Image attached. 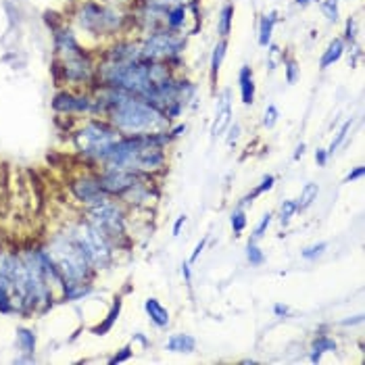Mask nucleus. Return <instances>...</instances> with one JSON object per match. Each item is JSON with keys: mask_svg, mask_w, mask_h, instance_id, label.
Masks as SVG:
<instances>
[{"mask_svg": "<svg viewBox=\"0 0 365 365\" xmlns=\"http://www.w3.org/2000/svg\"><path fill=\"white\" fill-rule=\"evenodd\" d=\"M46 253L53 259L63 282H84L92 276V263L69 234L55 236Z\"/></svg>", "mask_w": 365, "mask_h": 365, "instance_id": "nucleus-2", "label": "nucleus"}, {"mask_svg": "<svg viewBox=\"0 0 365 365\" xmlns=\"http://www.w3.org/2000/svg\"><path fill=\"white\" fill-rule=\"evenodd\" d=\"M184 38L178 36L171 29H159L153 31L140 44L142 61L150 63H169L184 51Z\"/></svg>", "mask_w": 365, "mask_h": 365, "instance_id": "nucleus-6", "label": "nucleus"}, {"mask_svg": "<svg viewBox=\"0 0 365 365\" xmlns=\"http://www.w3.org/2000/svg\"><path fill=\"white\" fill-rule=\"evenodd\" d=\"M17 344H19L21 353L34 355V351H36V334L31 330H28V328H19L17 330Z\"/></svg>", "mask_w": 365, "mask_h": 365, "instance_id": "nucleus-24", "label": "nucleus"}, {"mask_svg": "<svg viewBox=\"0 0 365 365\" xmlns=\"http://www.w3.org/2000/svg\"><path fill=\"white\" fill-rule=\"evenodd\" d=\"M205 247H207V238H202V240L198 242L197 247H195V251H192V255H190V263H195L198 257L202 255V251H205Z\"/></svg>", "mask_w": 365, "mask_h": 365, "instance_id": "nucleus-41", "label": "nucleus"}, {"mask_svg": "<svg viewBox=\"0 0 365 365\" xmlns=\"http://www.w3.org/2000/svg\"><path fill=\"white\" fill-rule=\"evenodd\" d=\"M78 19H80V26L92 34H111L115 29L121 28V24H123L121 11H117L113 6L96 4V2L84 4Z\"/></svg>", "mask_w": 365, "mask_h": 365, "instance_id": "nucleus-7", "label": "nucleus"}, {"mask_svg": "<svg viewBox=\"0 0 365 365\" xmlns=\"http://www.w3.org/2000/svg\"><path fill=\"white\" fill-rule=\"evenodd\" d=\"M130 357H132V346H123L121 353H117L109 364H123V361H128Z\"/></svg>", "mask_w": 365, "mask_h": 365, "instance_id": "nucleus-38", "label": "nucleus"}, {"mask_svg": "<svg viewBox=\"0 0 365 365\" xmlns=\"http://www.w3.org/2000/svg\"><path fill=\"white\" fill-rule=\"evenodd\" d=\"M342 55H344V42H342V38H334V40L328 44V48L324 51L322 58H319V67H322V69H328L330 65L338 63Z\"/></svg>", "mask_w": 365, "mask_h": 365, "instance_id": "nucleus-19", "label": "nucleus"}, {"mask_svg": "<svg viewBox=\"0 0 365 365\" xmlns=\"http://www.w3.org/2000/svg\"><path fill=\"white\" fill-rule=\"evenodd\" d=\"M225 48H227L225 38H222V40L215 44V48H213V55H211V80H213V82H215L217 76H220V69H222V63H224L225 58Z\"/></svg>", "mask_w": 365, "mask_h": 365, "instance_id": "nucleus-22", "label": "nucleus"}, {"mask_svg": "<svg viewBox=\"0 0 365 365\" xmlns=\"http://www.w3.org/2000/svg\"><path fill=\"white\" fill-rule=\"evenodd\" d=\"M146 173L138 171H130V169L121 168H105V171L96 178L101 188L109 195V197H123L128 190H132Z\"/></svg>", "mask_w": 365, "mask_h": 365, "instance_id": "nucleus-8", "label": "nucleus"}, {"mask_svg": "<svg viewBox=\"0 0 365 365\" xmlns=\"http://www.w3.org/2000/svg\"><path fill=\"white\" fill-rule=\"evenodd\" d=\"M182 276H184L186 284H190V282H192V269H190V261H184V263H182Z\"/></svg>", "mask_w": 365, "mask_h": 365, "instance_id": "nucleus-42", "label": "nucleus"}, {"mask_svg": "<svg viewBox=\"0 0 365 365\" xmlns=\"http://www.w3.org/2000/svg\"><path fill=\"white\" fill-rule=\"evenodd\" d=\"M63 73L71 82H88L94 73V67L84 53H76L63 56Z\"/></svg>", "mask_w": 365, "mask_h": 365, "instance_id": "nucleus-10", "label": "nucleus"}, {"mask_svg": "<svg viewBox=\"0 0 365 365\" xmlns=\"http://www.w3.org/2000/svg\"><path fill=\"white\" fill-rule=\"evenodd\" d=\"M96 111L109 113L111 125L123 136H144L169 130L168 115L161 109L140 96H132L115 88H107L98 98Z\"/></svg>", "mask_w": 365, "mask_h": 365, "instance_id": "nucleus-1", "label": "nucleus"}, {"mask_svg": "<svg viewBox=\"0 0 365 365\" xmlns=\"http://www.w3.org/2000/svg\"><path fill=\"white\" fill-rule=\"evenodd\" d=\"M280 63H284V53L280 51V46L269 44L267 46V65H269V69H276Z\"/></svg>", "mask_w": 365, "mask_h": 365, "instance_id": "nucleus-33", "label": "nucleus"}, {"mask_svg": "<svg viewBox=\"0 0 365 365\" xmlns=\"http://www.w3.org/2000/svg\"><path fill=\"white\" fill-rule=\"evenodd\" d=\"M184 132H186V125H178L175 130H171V128H169V136H171V138H180Z\"/></svg>", "mask_w": 365, "mask_h": 365, "instance_id": "nucleus-46", "label": "nucleus"}, {"mask_svg": "<svg viewBox=\"0 0 365 365\" xmlns=\"http://www.w3.org/2000/svg\"><path fill=\"white\" fill-rule=\"evenodd\" d=\"M317 197H319V186H317V184H313V182L305 184V186H303V190H301V197L297 198V207H299V211L309 209L311 205L317 200Z\"/></svg>", "mask_w": 365, "mask_h": 365, "instance_id": "nucleus-21", "label": "nucleus"}, {"mask_svg": "<svg viewBox=\"0 0 365 365\" xmlns=\"http://www.w3.org/2000/svg\"><path fill=\"white\" fill-rule=\"evenodd\" d=\"M63 292H65V299L67 301H78V299H84L92 292V286L84 282H63Z\"/></svg>", "mask_w": 365, "mask_h": 365, "instance_id": "nucleus-20", "label": "nucleus"}, {"mask_svg": "<svg viewBox=\"0 0 365 365\" xmlns=\"http://www.w3.org/2000/svg\"><path fill=\"white\" fill-rule=\"evenodd\" d=\"M71 192L80 202H84L88 207L109 198V195L101 188L96 178H78V180H73L71 182Z\"/></svg>", "mask_w": 365, "mask_h": 365, "instance_id": "nucleus-9", "label": "nucleus"}, {"mask_svg": "<svg viewBox=\"0 0 365 365\" xmlns=\"http://www.w3.org/2000/svg\"><path fill=\"white\" fill-rule=\"evenodd\" d=\"M69 236L78 242V247L84 251L88 261L96 269H105L113 263V242L101 232L96 230L90 222L73 225L69 230Z\"/></svg>", "mask_w": 365, "mask_h": 365, "instance_id": "nucleus-4", "label": "nucleus"}, {"mask_svg": "<svg viewBox=\"0 0 365 365\" xmlns=\"http://www.w3.org/2000/svg\"><path fill=\"white\" fill-rule=\"evenodd\" d=\"M274 313H276V317H286V315L290 313V307H288V305H282V303H278V305H274Z\"/></svg>", "mask_w": 365, "mask_h": 365, "instance_id": "nucleus-45", "label": "nucleus"}, {"mask_svg": "<svg viewBox=\"0 0 365 365\" xmlns=\"http://www.w3.org/2000/svg\"><path fill=\"white\" fill-rule=\"evenodd\" d=\"M227 130H230V134H232V136H230V138H227V144H230V146H232V144H234V142L238 140V136H240V125H238V123H236V125H234V128H227Z\"/></svg>", "mask_w": 365, "mask_h": 365, "instance_id": "nucleus-44", "label": "nucleus"}, {"mask_svg": "<svg viewBox=\"0 0 365 365\" xmlns=\"http://www.w3.org/2000/svg\"><path fill=\"white\" fill-rule=\"evenodd\" d=\"M232 19H234V6L232 4H225L220 13V24H217V31L222 38H227L230 31H232Z\"/></svg>", "mask_w": 365, "mask_h": 365, "instance_id": "nucleus-26", "label": "nucleus"}, {"mask_svg": "<svg viewBox=\"0 0 365 365\" xmlns=\"http://www.w3.org/2000/svg\"><path fill=\"white\" fill-rule=\"evenodd\" d=\"M338 2H340V0H319L322 13H324V17H326L330 24H336L338 21V15H340V11H338Z\"/></svg>", "mask_w": 365, "mask_h": 365, "instance_id": "nucleus-29", "label": "nucleus"}, {"mask_svg": "<svg viewBox=\"0 0 365 365\" xmlns=\"http://www.w3.org/2000/svg\"><path fill=\"white\" fill-rule=\"evenodd\" d=\"M364 173H365L364 165H359V168H355V169H353V171H349V173H346L344 182H346V184H349V182H355V180L364 178Z\"/></svg>", "mask_w": 365, "mask_h": 365, "instance_id": "nucleus-40", "label": "nucleus"}, {"mask_svg": "<svg viewBox=\"0 0 365 365\" xmlns=\"http://www.w3.org/2000/svg\"><path fill=\"white\" fill-rule=\"evenodd\" d=\"M186 222H188L186 215H180V217L175 220V224H173V236H180V232H182V227L186 225Z\"/></svg>", "mask_w": 365, "mask_h": 365, "instance_id": "nucleus-43", "label": "nucleus"}, {"mask_svg": "<svg viewBox=\"0 0 365 365\" xmlns=\"http://www.w3.org/2000/svg\"><path fill=\"white\" fill-rule=\"evenodd\" d=\"M186 19H188V11L184 4H175V6L165 9V28L171 29V31L184 28Z\"/></svg>", "mask_w": 365, "mask_h": 365, "instance_id": "nucleus-18", "label": "nucleus"}, {"mask_svg": "<svg viewBox=\"0 0 365 365\" xmlns=\"http://www.w3.org/2000/svg\"><path fill=\"white\" fill-rule=\"evenodd\" d=\"M274 184H276V178H274V175H263V178H261V182H259V186L253 190V195H249V197L242 198V205H240V207H247V205H249V202H253L255 198L259 197V195L269 192V190L274 188Z\"/></svg>", "mask_w": 365, "mask_h": 365, "instance_id": "nucleus-25", "label": "nucleus"}, {"mask_svg": "<svg viewBox=\"0 0 365 365\" xmlns=\"http://www.w3.org/2000/svg\"><path fill=\"white\" fill-rule=\"evenodd\" d=\"M303 155H305V144L301 142V144L297 146V150H294V161H299V159H301Z\"/></svg>", "mask_w": 365, "mask_h": 365, "instance_id": "nucleus-47", "label": "nucleus"}, {"mask_svg": "<svg viewBox=\"0 0 365 365\" xmlns=\"http://www.w3.org/2000/svg\"><path fill=\"white\" fill-rule=\"evenodd\" d=\"M276 21H278V13L276 11H269L261 17V24H259V44L261 46H269L272 44V34L276 28Z\"/></svg>", "mask_w": 365, "mask_h": 365, "instance_id": "nucleus-17", "label": "nucleus"}, {"mask_svg": "<svg viewBox=\"0 0 365 365\" xmlns=\"http://www.w3.org/2000/svg\"><path fill=\"white\" fill-rule=\"evenodd\" d=\"M232 125V105H230V90H224L217 96V107H215V119L211 125V136L220 138L224 136L225 130Z\"/></svg>", "mask_w": 365, "mask_h": 365, "instance_id": "nucleus-12", "label": "nucleus"}, {"mask_svg": "<svg viewBox=\"0 0 365 365\" xmlns=\"http://www.w3.org/2000/svg\"><path fill=\"white\" fill-rule=\"evenodd\" d=\"M119 313H121V299H117V301L113 303V307L111 311H109V315H107V319H105L101 326L92 328V334H96V336H105V334H107V332L113 328V324L117 322Z\"/></svg>", "mask_w": 365, "mask_h": 365, "instance_id": "nucleus-23", "label": "nucleus"}, {"mask_svg": "<svg viewBox=\"0 0 365 365\" xmlns=\"http://www.w3.org/2000/svg\"><path fill=\"white\" fill-rule=\"evenodd\" d=\"M238 82H240V96H242V103H245V105H253L257 88H255V78L251 67H242V69H240Z\"/></svg>", "mask_w": 365, "mask_h": 365, "instance_id": "nucleus-15", "label": "nucleus"}, {"mask_svg": "<svg viewBox=\"0 0 365 365\" xmlns=\"http://www.w3.org/2000/svg\"><path fill=\"white\" fill-rule=\"evenodd\" d=\"M351 128H353V119H349V121H344V125L340 128L336 132V138L330 142V146L326 148L328 150V155H334L338 148L342 146V142L346 140V136H349V132H351Z\"/></svg>", "mask_w": 365, "mask_h": 365, "instance_id": "nucleus-27", "label": "nucleus"}, {"mask_svg": "<svg viewBox=\"0 0 365 365\" xmlns=\"http://www.w3.org/2000/svg\"><path fill=\"white\" fill-rule=\"evenodd\" d=\"M284 71H286V82L288 84H297L299 80V65L294 58H284Z\"/></svg>", "mask_w": 365, "mask_h": 365, "instance_id": "nucleus-34", "label": "nucleus"}, {"mask_svg": "<svg viewBox=\"0 0 365 365\" xmlns=\"http://www.w3.org/2000/svg\"><path fill=\"white\" fill-rule=\"evenodd\" d=\"M278 119H280L278 107H276V105H267V107H265V113H263V125H265L267 130H272V128L278 123Z\"/></svg>", "mask_w": 365, "mask_h": 365, "instance_id": "nucleus-35", "label": "nucleus"}, {"mask_svg": "<svg viewBox=\"0 0 365 365\" xmlns=\"http://www.w3.org/2000/svg\"><path fill=\"white\" fill-rule=\"evenodd\" d=\"M53 109L58 113H86L96 111V103L88 96H73L69 92L56 94L53 101Z\"/></svg>", "mask_w": 365, "mask_h": 365, "instance_id": "nucleus-11", "label": "nucleus"}, {"mask_svg": "<svg viewBox=\"0 0 365 365\" xmlns=\"http://www.w3.org/2000/svg\"><path fill=\"white\" fill-rule=\"evenodd\" d=\"M144 311H146V315L150 317V322L157 326V328H168L169 322H171V315H169V311L161 305V301L159 299H155V297H150V299H146L144 301Z\"/></svg>", "mask_w": 365, "mask_h": 365, "instance_id": "nucleus-13", "label": "nucleus"}, {"mask_svg": "<svg viewBox=\"0 0 365 365\" xmlns=\"http://www.w3.org/2000/svg\"><path fill=\"white\" fill-rule=\"evenodd\" d=\"M299 6H307V4H311V2H317V0H294Z\"/></svg>", "mask_w": 365, "mask_h": 365, "instance_id": "nucleus-48", "label": "nucleus"}, {"mask_svg": "<svg viewBox=\"0 0 365 365\" xmlns=\"http://www.w3.org/2000/svg\"><path fill=\"white\" fill-rule=\"evenodd\" d=\"M195 0H148V4H155V6H161V9H169V6H175V4H192Z\"/></svg>", "mask_w": 365, "mask_h": 365, "instance_id": "nucleus-37", "label": "nucleus"}, {"mask_svg": "<svg viewBox=\"0 0 365 365\" xmlns=\"http://www.w3.org/2000/svg\"><path fill=\"white\" fill-rule=\"evenodd\" d=\"M165 349L175 355H188L197 351V338L190 334H171L165 342Z\"/></svg>", "mask_w": 365, "mask_h": 365, "instance_id": "nucleus-14", "label": "nucleus"}, {"mask_svg": "<svg viewBox=\"0 0 365 365\" xmlns=\"http://www.w3.org/2000/svg\"><path fill=\"white\" fill-rule=\"evenodd\" d=\"M230 224H232V232H234L236 236H240V234L245 232V227H247V224H249V220H247V213H245V209H242V207H240V209H236V211L232 213Z\"/></svg>", "mask_w": 365, "mask_h": 365, "instance_id": "nucleus-28", "label": "nucleus"}, {"mask_svg": "<svg viewBox=\"0 0 365 365\" xmlns=\"http://www.w3.org/2000/svg\"><path fill=\"white\" fill-rule=\"evenodd\" d=\"M299 213V207H297V200H284L280 207V222L282 225L290 224V220Z\"/></svg>", "mask_w": 365, "mask_h": 365, "instance_id": "nucleus-30", "label": "nucleus"}, {"mask_svg": "<svg viewBox=\"0 0 365 365\" xmlns=\"http://www.w3.org/2000/svg\"><path fill=\"white\" fill-rule=\"evenodd\" d=\"M88 222L96 230H101L113 245L125 236V213L117 202L109 198L88 207Z\"/></svg>", "mask_w": 365, "mask_h": 365, "instance_id": "nucleus-5", "label": "nucleus"}, {"mask_svg": "<svg viewBox=\"0 0 365 365\" xmlns=\"http://www.w3.org/2000/svg\"><path fill=\"white\" fill-rule=\"evenodd\" d=\"M336 349H338V344L334 338L322 334V336L315 338V340H313V344H311V361H313V364H319L324 353H334Z\"/></svg>", "mask_w": 365, "mask_h": 365, "instance_id": "nucleus-16", "label": "nucleus"}, {"mask_svg": "<svg viewBox=\"0 0 365 365\" xmlns=\"http://www.w3.org/2000/svg\"><path fill=\"white\" fill-rule=\"evenodd\" d=\"M326 249H328V242H315V245H311L307 249H303L301 257L305 261H315V259H319L322 255L326 253Z\"/></svg>", "mask_w": 365, "mask_h": 365, "instance_id": "nucleus-32", "label": "nucleus"}, {"mask_svg": "<svg viewBox=\"0 0 365 365\" xmlns=\"http://www.w3.org/2000/svg\"><path fill=\"white\" fill-rule=\"evenodd\" d=\"M121 138V134L113 128L111 123H103V121H90L86 123L82 130L76 132L73 142L76 148L94 161H105L111 146Z\"/></svg>", "mask_w": 365, "mask_h": 365, "instance_id": "nucleus-3", "label": "nucleus"}, {"mask_svg": "<svg viewBox=\"0 0 365 365\" xmlns=\"http://www.w3.org/2000/svg\"><path fill=\"white\" fill-rule=\"evenodd\" d=\"M247 259H249V263L251 265H263V261H265V255L263 251L259 249V245H257V240H249V245H247Z\"/></svg>", "mask_w": 365, "mask_h": 365, "instance_id": "nucleus-31", "label": "nucleus"}, {"mask_svg": "<svg viewBox=\"0 0 365 365\" xmlns=\"http://www.w3.org/2000/svg\"><path fill=\"white\" fill-rule=\"evenodd\" d=\"M272 222H274V213H265V215L261 217V222H259V224H257V227H255L253 238H251V240H261V238L265 236L267 227L272 225Z\"/></svg>", "mask_w": 365, "mask_h": 365, "instance_id": "nucleus-36", "label": "nucleus"}, {"mask_svg": "<svg viewBox=\"0 0 365 365\" xmlns=\"http://www.w3.org/2000/svg\"><path fill=\"white\" fill-rule=\"evenodd\" d=\"M328 159H330V155H328L326 148H317V150H315V163H317L319 168H324V165L328 163Z\"/></svg>", "mask_w": 365, "mask_h": 365, "instance_id": "nucleus-39", "label": "nucleus"}]
</instances>
